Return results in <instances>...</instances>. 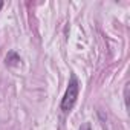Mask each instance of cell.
<instances>
[{
	"instance_id": "1",
	"label": "cell",
	"mask_w": 130,
	"mask_h": 130,
	"mask_svg": "<svg viewBox=\"0 0 130 130\" xmlns=\"http://www.w3.org/2000/svg\"><path fill=\"white\" fill-rule=\"evenodd\" d=\"M78 95H80V81L72 74L71 75V81H69V84L66 87V92H64V95L61 98V104H60L61 110L63 112H71L74 109L77 100H78Z\"/></svg>"
},
{
	"instance_id": "4",
	"label": "cell",
	"mask_w": 130,
	"mask_h": 130,
	"mask_svg": "<svg viewBox=\"0 0 130 130\" xmlns=\"http://www.w3.org/2000/svg\"><path fill=\"white\" fill-rule=\"evenodd\" d=\"M3 8V2H0V9H2Z\"/></svg>"
},
{
	"instance_id": "3",
	"label": "cell",
	"mask_w": 130,
	"mask_h": 130,
	"mask_svg": "<svg viewBox=\"0 0 130 130\" xmlns=\"http://www.w3.org/2000/svg\"><path fill=\"white\" fill-rule=\"evenodd\" d=\"M80 130H92V128H90V124H84V125H81Z\"/></svg>"
},
{
	"instance_id": "2",
	"label": "cell",
	"mask_w": 130,
	"mask_h": 130,
	"mask_svg": "<svg viewBox=\"0 0 130 130\" xmlns=\"http://www.w3.org/2000/svg\"><path fill=\"white\" fill-rule=\"evenodd\" d=\"M20 61L22 60H20V57L15 52H9L6 55V64H8V66H15V64H19Z\"/></svg>"
}]
</instances>
